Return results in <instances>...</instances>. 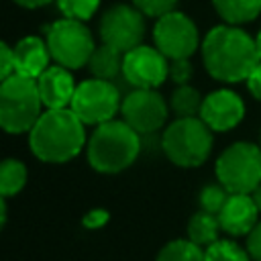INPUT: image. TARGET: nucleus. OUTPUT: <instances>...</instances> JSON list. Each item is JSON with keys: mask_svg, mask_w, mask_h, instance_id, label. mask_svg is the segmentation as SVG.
<instances>
[{"mask_svg": "<svg viewBox=\"0 0 261 261\" xmlns=\"http://www.w3.org/2000/svg\"><path fill=\"white\" fill-rule=\"evenodd\" d=\"M202 59L214 80L228 84L247 80L261 63L255 39L234 24H218L206 33Z\"/></svg>", "mask_w": 261, "mask_h": 261, "instance_id": "obj_1", "label": "nucleus"}, {"mask_svg": "<svg viewBox=\"0 0 261 261\" xmlns=\"http://www.w3.org/2000/svg\"><path fill=\"white\" fill-rule=\"evenodd\" d=\"M245 116V104L239 94L232 90H216L210 92L200 110V118L208 124L210 130H230L234 128Z\"/></svg>", "mask_w": 261, "mask_h": 261, "instance_id": "obj_13", "label": "nucleus"}, {"mask_svg": "<svg viewBox=\"0 0 261 261\" xmlns=\"http://www.w3.org/2000/svg\"><path fill=\"white\" fill-rule=\"evenodd\" d=\"M16 73V59H14V47H8L6 43L0 45V80H8Z\"/></svg>", "mask_w": 261, "mask_h": 261, "instance_id": "obj_27", "label": "nucleus"}, {"mask_svg": "<svg viewBox=\"0 0 261 261\" xmlns=\"http://www.w3.org/2000/svg\"><path fill=\"white\" fill-rule=\"evenodd\" d=\"M106 220H108V212H106V210H92V212H88V214L84 216V226H88V228H98V226H102Z\"/></svg>", "mask_w": 261, "mask_h": 261, "instance_id": "obj_30", "label": "nucleus"}, {"mask_svg": "<svg viewBox=\"0 0 261 261\" xmlns=\"http://www.w3.org/2000/svg\"><path fill=\"white\" fill-rule=\"evenodd\" d=\"M120 114L122 120L139 135H151L167 120V104L157 90L135 88L122 98Z\"/></svg>", "mask_w": 261, "mask_h": 261, "instance_id": "obj_11", "label": "nucleus"}, {"mask_svg": "<svg viewBox=\"0 0 261 261\" xmlns=\"http://www.w3.org/2000/svg\"><path fill=\"white\" fill-rule=\"evenodd\" d=\"M259 210L251 198V194H230L224 208L218 214L220 228L232 237L249 234L257 226Z\"/></svg>", "mask_w": 261, "mask_h": 261, "instance_id": "obj_15", "label": "nucleus"}, {"mask_svg": "<svg viewBox=\"0 0 261 261\" xmlns=\"http://www.w3.org/2000/svg\"><path fill=\"white\" fill-rule=\"evenodd\" d=\"M212 4L226 24L251 22L261 12V0H212Z\"/></svg>", "mask_w": 261, "mask_h": 261, "instance_id": "obj_18", "label": "nucleus"}, {"mask_svg": "<svg viewBox=\"0 0 261 261\" xmlns=\"http://www.w3.org/2000/svg\"><path fill=\"white\" fill-rule=\"evenodd\" d=\"M157 261H206L204 251L200 249V245H196L190 239H177L167 243L159 255Z\"/></svg>", "mask_w": 261, "mask_h": 261, "instance_id": "obj_22", "label": "nucleus"}, {"mask_svg": "<svg viewBox=\"0 0 261 261\" xmlns=\"http://www.w3.org/2000/svg\"><path fill=\"white\" fill-rule=\"evenodd\" d=\"M120 94L112 82L106 80H86L75 88L71 110L84 124H104L114 118L120 110Z\"/></svg>", "mask_w": 261, "mask_h": 261, "instance_id": "obj_8", "label": "nucleus"}, {"mask_svg": "<svg viewBox=\"0 0 261 261\" xmlns=\"http://www.w3.org/2000/svg\"><path fill=\"white\" fill-rule=\"evenodd\" d=\"M84 126L71 108L45 110L29 133L33 155L45 163H65L73 159L86 143Z\"/></svg>", "mask_w": 261, "mask_h": 261, "instance_id": "obj_2", "label": "nucleus"}, {"mask_svg": "<svg viewBox=\"0 0 261 261\" xmlns=\"http://www.w3.org/2000/svg\"><path fill=\"white\" fill-rule=\"evenodd\" d=\"M163 153L179 167L202 165L212 151V133L202 118H177L163 133Z\"/></svg>", "mask_w": 261, "mask_h": 261, "instance_id": "obj_5", "label": "nucleus"}, {"mask_svg": "<svg viewBox=\"0 0 261 261\" xmlns=\"http://www.w3.org/2000/svg\"><path fill=\"white\" fill-rule=\"evenodd\" d=\"M216 177L230 194H251L261 184V147L234 143L216 159Z\"/></svg>", "mask_w": 261, "mask_h": 261, "instance_id": "obj_6", "label": "nucleus"}, {"mask_svg": "<svg viewBox=\"0 0 261 261\" xmlns=\"http://www.w3.org/2000/svg\"><path fill=\"white\" fill-rule=\"evenodd\" d=\"M18 6H24V8H41V6H45V4H49V2H53V0H14Z\"/></svg>", "mask_w": 261, "mask_h": 261, "instance_id": "obj_32", "label": "nucleus"}, {"mask_svg": "<svg viewBox=\"0 0 261 261\" xmlns=\"http://www.w3.org/2000/svg\"><path fill=\"white\" fill-rule=\"evenodd\" d=\"M39 94L43 100V106L47 110H57V108H69L73 94H75V84L71 77V71L61 65H49L39 77H37Z\"/></svg>", "mask_w": 261, "mask_h": 261, "instance_id": "obj_14", "label": "nucleus"}, {"mask_svg": "<svg viewBox=\"0 0 261 261\" xmlns=\"http://www.w3.org/2000/svg\"><path fill=\"white\" fill-rule=\"evenodd\" d=\"M177 0H133V6H137L145 16H157L161 18L167 12H173Z\"/></svg>", "mask_w": 261, "mask_h": 261, "instance_id": "obj_26", "label": "nucleus"}, {"mask_svg": "<svg viewBox=\"0 0 261 261\" xmlns=\"http://www.w3.org/2000/svg\"><path fill=\"white\" fill-rule=\"evenodd\" d=\"M169 77L177 86L188 84V80L192 77V65H190V61L188 59H173L169 63Z\"/></svg>", "mask_w": 261, "mask_h": 261, "instance_id": "obj_28", "label": "nucleus"}, {"mask_svg": "<svg viewBox=\"0 0 261 261\" xmlns=\"http://www.w3.org/2000/svg\"><path fill=\"white\" fill-rule=\"evenodd\" d=\"M153 41L155 47L167 59L173 61V59H188L190 55H194L200 45V35L190 16L173 10L157 18L153 29Z\"/></svg>", "mask_w": 261, "mask_h": 261, "instance_id": "obj_9", "label": "nucleus"}, {"mask_svg": "<svg viewBox=\"0 0 261 261\" xmlns=\"http://www.w3.org/2000/svg\"><path fill=\"white\" fill-rule=\"evenodd\" d=\"M251 198H253V202H255V206H257V210L261 212V184L251 192Z\"/></svg>", "mask_w": 261, "mask_h": 261, "instance_id": "obj_33", "label": "nucleus"}, {"mask_svg": "<svg viewBox=\"0 0 261 261\" xmlns=\"http://www.w3.org/2000/svg\"><path fill=\"white\" fill-rule=\"evenodd\" d=\"M43 100L37 80L14 73L0 84V126L10 135L31 133L41 118Z\"/></svg>", "mask_w": 261, "mask_h": 261, "instance_id": "obj_4", "label": "nucleus"}, {"mask_svg": "<svg viewBox=\"0 0 261 261\" xmlns=\"http://www.w3.org/2000/svg\"><path fill=\"white\" fill-rule=\"evenodd\" d=\"M141 151V135L124 120L98 124L88 141V161L100 173H118L135 163Z\"/></svg>", "mask_w": 261, "mask_h": 261, "instance_id": "obj_3", "label": "nucleus"}, {"mask_svg": "<svg viewBox=\"0 0 261 261\" xmlns=\"http://www.w3.org/2000/svg\"><path fill=\"white\" fill-rule=\"evenodd\" d=\"M122 75L135 88L155 90L169 75V63L167 57L157 47L139 45L128 53H124Z\"/></svg>", "mask_w": 261, "mask_h": 261, "instance_id": "obj_12", "label": "nucleus"}, {"mask_svg": "<svg viewBox=\"0 0 261 261\" xmlns=\"http://www.w3.org/2000/svg\"><path fill=\"white\" fill-rule=\"evenodd\" d=\"M47 45L51 59L67 69H80L88 65L96 45L90 29L82 20L73 18H59L47 31Z\"/></svg>", "mask_w": 261, "mask_h": 261, "instance_id": "obj_7", "label": "nucleus"}, {"mask_svg": "<svg viewBox=\"0 0 261 261\" xmlns=\"http://www.w3.org/2000/svg\"><path fill=\"white\" fill-rule=\"evenodd\" d=\"M247 88H249V92L257 98V100H261V63L251 71V75L247 77Z\"/></svg>", "mask_w": 261, "mask_h": 261, "instance_id": "obj_31", "label": "nucleus"}, {"mask_svg": "<svg viewBox=\"0 0 261 261\" xmlns=\"http://www.w3.org/2000/svg\"><path fill=\"white\" fill-rule=\"evenodd\" d=\"M220 220L216 214L212 212H196L190 222H188V237L190 241H194L196 245H212L214 241H218V232H220Z\"/></svg>", "mask_w": 261, "mask_h": 261, "instance_id": "obj_19", "label": "nucleus"}, {"mask_svg": "<svg viewBox=\"0 0 261 261\" xmlns=\"http://www.w3.org/2000/svg\"><path fill=\"white\" fill-rule=\"evenodd\" d=\"M247 251L253 261H261V222L247 234Z\"/></svg>", "mask_w": 261, "mask_h": 261, "instance_id": "obj_29", "label": "nucleus"}, {"mask_svg": "<svg viewBox=\"0 0 261 261\" xmlns=\"http://www.w3.org/2000/svg\"><path fill=\"white\" fill-rule=\"evenodd\" d=\"M55 2L65 18H73L82 22L90 20L100 6V0H55Z\"/></svg>", "mask_w": 261, "mask_h": 261, "instance_id": "obj_24", "label": "nucleus"}, {"mask_svg": "<svg viewBox=\"0 0 261 261\" xmlns=\"http://www.w3.org/2000/svg\"><path fill=\"white\" fill-rule=\"evenodd\" d=\"M202 102H204V98L200 96V92L188 84L177 86L171 94V108L177 114V118H190V116L200 114Z\"/></svg>", "mask_w": 261, "mask_h": 261, "instance_id": "obj_21", "label": "nucleus"}, {"mask_svg": "<svg viewBox=\"0 0 261 261\" xmlns=\"http://www.w3.org/2000/svg\"><path fill=\"white\" fill-rule=\"evenodd\" d=\"M204 255H206V261H249L251 259L249 251H245L241 245L228 239L214 241L212 245L206 247Z\"/></svg>", "mask_w": 261, "mask_h": 261, "instance_id": "obj_23", "label": "nucleus"}, {"mask_svg": "<svg viewBox=\"0 0 261 261\" xmlns=\"http://www.w3.org/2000/svg\"><path fill=\"white\" fill-rule=\"evenodd\" d=\"M100 37L104 45L128 53L139 47L145 37V14L137 6L116 4L104 12L100 20Z\"/></svg>", "mask_w": 261, "mask_h": 261, "instance_id": "obj_10", "label": "nucleus"}, {"mask_svg": "<svg viewBox=\"0 0 261 261\" xmlns=\"http://www.w3.org/2000/svg\"><path fill=\"white\" fill-rule=\"evenodd\" d=\"M255 43H257V53H259V59H261V31H259V35L255 37Z\"/></svg>", "mask_w": 261, "mask_h": 261, "instance_id": "obj_34", "label": "nucleus"}, {"mask_svg": "<svg viewBox=\"0 0 261 261\" xmlns=\"http://www.w3.org/2000/svg\"><path fill=\"white\" fill-rule=\"evenodd\" d=\"M122 61H124V53L102 43L100 47L94 49V53L88 61V67L94 77L112 82L118 73H122Z\"/></svg>", "mask_w": 261, "mask_h": 261, "instance_id": "obj_17", "label": "nucleus"}, {"mask_svg": "<svg viewBox=\"0 0 261 261\" xmlns=\"http://www.w3.org/2000/svg\"><path fill=\"white\" fill-rule=\"evenodd\" d=\"M228 196H230V192H228L222 184H208V186H204V190L200 192V206H202V210L212 212V214L218 216L220 210L224 208Z\"/></svg>", "mask_w": 261, "mask_h": 261, "instance_id": "obj_25", "label": "nucleus"}, {"mask_svg": "<svg viewBox=\"0 0 261 261\" xmlns=\"http://www.w3.org/2000/svg\"><path fill=\"white\" fill-rule=\"evenodd\" d=\"M27 184V167L18 159H6L0 165V194L2 198L16 196Z\"/></svg>", "mask_w": 261, "mask_h": 261, "instance_id": "obj_20", "label": "nucleus"}, {"mask_svg": "<svg viewBox=\"0 0 261 261\" xmlns=\"http://www.w3.org/2000/svg\"><path fill=\"white\" fill-rule=\"evenodd\" d=\"M14 59H16V73L37 80L49 67V45L41 37L29 35L22 37L14 45Z\"/></svg>", "mask_w": 261, "mask_h": 261, "instance_id": "obj_16", "label": "nucleus"}]
</instances>
